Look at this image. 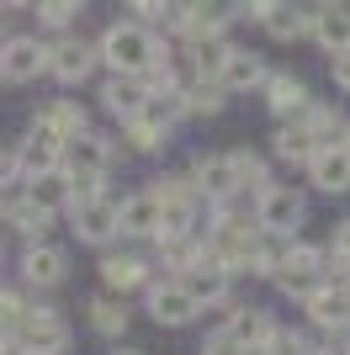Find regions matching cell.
I'll use <instances>...</instances> for the list:
<instances>
[{"label": "cell", "mask_w": 350, "mask_h": 355, "mask_svg": "<svg viewBox=\"0 0 350 355\" xmlns=\"http://www.w3.org/2000/svg\"><path fill=\"white\" fill-rule=\"evenodd\" d=\"M96 59L106 64L112 74H133V80H149L154 69L175 59V43L160 37V32L138 27V21H112L101 32V43H96Z\"/></svg>", "instance_id": "1"}, {"label": "cell", "mask_w": 350, "mask_h": 355, "mask_svg": "<svg viewBox=\"0 0 350 355\" xmlns=\"http://www.w3.org/2000/svg\"><path fill=\"white\" fill-rule=\"evenodd\" d=\"M181 122H186V96H149L138 122L122 128V148H128V154H160Z\"/></svg>", "instance_id": "2"}, {"label": "cell", "mask_w": 350, "mask_h": 355, "mask_svg": "<svg viewBox=\"0 0 350 355\" xmlns=\"http://www.w3.org/2000/svg\"><path fill=\"white\" fill-rule=\"evenodd\" d=\"M249 218H255V228H260L265 239H281V244H292V239H297V228L308 223V196L297 191V186H281V180H271V186L255 196Z\"/></svg>", "instance_id": "3"}, {"label": "cell", "mask_w": 350, "mask_h": 355, "mask_svg": "<svg viewBox=\"0 0 350 355\" xmlns=\"http://www.w3.org/2000/svg\"><path fill=\"white\" fill-rule=\"evenodd\" d=\"M271 282H276L281 297H292V302H308V297H313L324 282H329V254L313 250V244H297V239H292L287 250H281L276 270H271Z\"/></svg>", "instance_id": "4"}, {"label": "cell", "mask_w": 350, "mask_h": 355, "mask_svg": "<svg viewBox=\"0 0 350 355\" xmlns=\"http://www.w3.org/2000/svg\"><path fill=\"white\" fill-rule=\"evenodd\" d=\"M149 191H154V202H160V212H165L160 234H197V207H202V196H197L191 175H160V180H149Z\"/></svg>", "instance_id": "5"}, {"label": "cell", "mask_w": 350, "mask_h": 355, "mask_svg": "<svg viewBox=\"0 0 350 355\" xmlns=\"http://www.w3.org/2000/svg\"><path fill=\"white\" fill-rule=\"evenodd\" d=\"M58 154H64V144H58L53 133H48L43 122L32 117V128H27V138L11 148V164H16V180L27 186V180H48V175H58Z\"/></svg>", "instance_id": "6"}, {"label": "cell", "mask_w": 350, "mask_h": 355, "mask_svg": "<svg viewBox=\"0 0 350 355\" xmlns=\"http://www.w3.org/2000/svg\"><path fill=\"white\" fill-rule=\"evenodd\" d=\"M117 202H122V196H112V191L90 196V202H74V207L64 212L69 228H74V239L90 244V250H106V244L117 239Z\"/></svg>", "instance_id": "7"}, {"label": "cell", "mask_w": 350, "mask_h": 355, "mask_svg": "<svg viewBox=\"0 0 350 355\" xmlns=\"http://www.w3.org/2000/svg\"><path fill=\"white\" fill-rule=\"evenodd\" d=\"M11 340L22 355H64L69 350V324L53 308H27V318H22V329Z\"/></svg>", "instance_id": "8"}, {"label": "cell", "mask_w": 350, "mask_h": 355, "mask_svg": "<svg viewBox=\"0 0 350 355\" xmlns=\"http://www.w3.org/2000/svg\"><path fill=\"white\" fill-rule=\"evenodd\" d=\"M38 74H48V43L43 37H0V80L6 85H32Z\"/></svg>", "instance_id": "9"}, {"label": "cell", "mask_w": 350, "mask_h": 355, "mask_svg": "<svg viewBox=\"0 0 350 355\" xmlns=\"http://www.w3.org/2000/svg\"><path fill=\"white\" fill-rule=\"evenodd\" d=\"M160 228H165V212H160V202H154V191H128L122 202H117V234L122 239H133V244H154L160 239Z\"/></svg>", "instance_id": "10"}, {"label": "cell", "mask_w": 350, "mask_h": 355, "mask_svg": "<svg viewBox=\"0 0 350 355\" xmlns=\"http://www.w3.org/2000/svg\"><path fill=\"white\" fill-rule=\"evenodd\" d=\"M48 74H53L58 85H85L90 74H96V43L85 37H53L48 43Z\"/></svg>", "instance_id": "11"}, {"label": "cell", "mask_w": 350, "mask_h": 355, "mask_svg": "<svg viewBox=\"0 0 350 355\" xmlns=\"http://www.w3.org/2000/svg\"><path fill=\"white\" fill-rule=\"evenodd\" d=\"M303 318H308V329H319V334H350V292L340 282H324L319 292L303 302Z\"/></svg>", "instance_id": "12"}, {"label": "cell", "mask_w": 350, "mask_h": 355, "mask_svg": "<svg viewBox=\"0 0 350 355\" xmlns=\"http://www.w3.org/2000/svg\"><path fill=\"white\" fill-rule=\"evenodd\" d=\"M308 37H313V43H319L329 59L350 53V6H345V0L313 6V11H308Z\"/></svg>", "instance_id": "13"}, {"label": "cell", "mask_w": 350, "mask_h": 355, "mask_svg": "<svg viewBox=\"0 0 350 355\" xmlns=\"http://www.w3.org/2000/svg\"><path fill=\"white\" fill-rule=\"evenodd\" d=\"M22 282L38 286V292H48V286H64V276H69V254L58 250V244H48V239H38V244H27L22 250Z\"/></svg>", "instance_id": "14"}, {"label": "cell", "mask_w": 350, "mask_h": 355, "mask_svg": "<svg viewBox=\"0 0 350 355\" xmlns=\"http://www.w3.org/2000/svg\"><path fill=\"white\" fill-rule=\"evenodd\" d=\"M144 313H149L160 329H186L191 318H197V302H191V297L181 292V282L170 276V282H154V286L144 292Z\"/></svg>", "instance_id": "15"}, {"label": "cell", "mask_w": 350, "mask_h": 355, "mask_svg": "<svg viewBox=\"0 0 350 355\" xmlns=\"http://www.w3.org/2000/svg\"><path fill=\"white\" fill-rule=\"evenodd\" d=\"M223 59H228V37H186L175 64L186 74V85H197V80H212V85H218Z\"/></svg>", "instance_id": "16"}, {"label": "cell", "mask_w": 350, "mask_h": 355, "mask_svg": "<svg viewBox=\"0 0 350 355\" xmlns=\"http://www.w3.org/2000/svg\"><path fill=\"white\" fill-rule=\"evenodd\" d=\"M223 329H228L239 345H271L281 334V324L255 302H223Z\"/></svg>", "instance_id": "17"}, {"label": "cell", "mask_w": 350, "mask_h": 355, "mask_svg": "<svg viewBox=\"0 0 350 355\" xmlns=\"http://www.w3.org/2000/svg\"><path fill=\"white\" fill-rule=\"evenodd\" d=\"M186 175H191V186H197V196H202V202H212V207L239 196V180H233L228 154H202V159L191 164Z\"/></svg>", "instance_id": "18"}, {"label": "cell", "mask_w": 350, "mask_h": 355, "mask_svg": "<svg viewBox=\"0 0 350 355\" xmlns=\"http://www.w3.org/2000/svg\"><path fill=\"white\" fill-rule=\"evenodd\" d=\"M265 80H271V69H265V59L255 53V48H228L223 74H218L223 96H249V90H265Z\"/></svg>", "instance_id": "19"}, {"label": "cell", "mask_w": 350, "mask_h": 355, "mask_svg": "<svg viewBox=\"0 0 350 355\" xmlns=\"http://www.w3.org/2000/svg\"><path fill=\"white\" fill-rule=\"evenodd\" d=\"M154 276V266H149L138 250H101V282L112 286V292H138V286H154L149 282Z\"/></svg>", "instance_id": "20"}, {"label": "cell", "mask_w": 350, "mask_h": 355, "mask_svg": "<svg viewBox=\"0 0 350 355\" xmlns=\"http://www.w3.org/2000/svg\"><path fill=\"white\" fill-rule=\"evenodd\" d=\"M154 260H160L165 270H175V276H186V270H197L202 260H212L207 254V234L197 228V234H160L154 239Z\"/></svg>", "instance_id": "21"}, {"label": "cell", "mask_w": 350, "mask_h": 355, "mask_svg": "<svg viewBox=\"0 0 350 355\" xmlns=\"http://www.w3.org/2000/svg\"><path fill=\"white\" fill-rule=\"evenodd\" d=\"M101 106L128 128V122H138V112L149 106V85H144V80H133V74H106V80H101Z\"/></svg>", "instance_id": "22"}, {"label": "cell", "mask_w": 350, "mask_h": 355, "mask_svg": "<svg viewBox=\"0 0 350 355\" xmlns=\"http://www.w3.org/2000/svg\"><path fill=\"white\" fill-rule=\"evenodd\" d=\"M175 282H181V292H186L191 302H197V313H207V308H223V302H228V292H233V282L223 276L218 266H212V260H202L197 270L175 276Z\"/></svg>", "instance_id": "23"}, {"label": "cell", "mask_w": 350, "mask_h": 355, "mask_svg": "<svg viewBox=\"0 0 350 355\" xmlns=\"http://www.w3.org/2000/svg\"><path fill=\"white\" fill-rule=\"evenodd\" d=\"M308 101H313V90H308L303 74H292V69H271V80H265V106H271L281 122H292Z\"/></svg>", "instance_id": "24"}, {"label": "cell", "mask_w": 350, "mask_h": 355, "mask_svg": "<svg viewBox=\"0 0 350 355\" xmlns=\"http://www.w3.org/2000/svg\"><path fill=\"white\" fill-rule=\"evenodd\" d=\"M38 122H43V128L58 138V144H74V138L96 133V128H90V117H85V106H80V101H69V96L48 101L43 112H38Z\"/></svg>", "instance_id": "25"}, {"label": "cell", "mask_w": 350, "mask_h": 355, "mask_svg": "<svg viewBox=\"0 0 350 355\" xmlns=\"http://www.w3.org/2000/svg\"><path fill=\"white\" fill-rule=\"evenodd\" d=\"M319 148H329V144H319V138L308 133V128H297V122H276V133H271V154H276L281 164H313L319 159Z\"/></svg>", "instance_id": "26"}, {"label": "cell", "mask_w": 350, "mask_h": 355, "mask_svg": "<svg viewBox=\"0 0 350 355\" xmlns=\"http://www.w3.org/2000/svg\"><path fill=\"white\" fill-rule=\"evenodd\" d=\"M308 180H313L319 191H329V196L350 191V154H345V148H340V144L319 148V159L308 164Z\"/></svg>", "instance_id": "27"}, {"label": "cell", "mask_w": 350, "mask_h": 355, "mask_svg": "<svg viewBox=\"0 0 350 355\" xmlns=\"http://www.w3.org/2000/svg\"><path fill=\"white\" fill-rule=\"evenodd\" d=\"M265 37L271 43H297V37H308V6H292V0H271L265 6Z\"/></svg>", "instance_id": "28"}, {"label": "cell", "mask_w": 350, "mask_h": 355, "mask_svg": "<svg viewBox=\"0 0 350 355\" xmlns=\"http://www.w3.org/2000/svg\"><path fill=\"white\" fill-rule=\"evenodd\" d=\"M85 318H90V329H96L101 340H122V334L133 329V308L122 302V297H90Z\"/></svg>", "instance_id": "29"}, {"label": "cell", "mask_w": 350, "mask_h": 355, "mask_svg": "<svg viewBox=\"0 0 350 355\" xmlns=\"http://www.w3.org/2000/svg\"><path fill=\"white\" fill-rule=\"evenodd\" d=\"M228 164H233V180H239V196H249V202L271 186V164L255 148H228Z\"/></svg>", "instance_id": "30"}, {"label": "cell", "mask_w": 350, "mask_h": 355, "mask_svg": "<svg viewBox=\"0 0 350 355\" xmlns=\"http://www.w3.org/2000/svg\"><path fill=\"white\" fill-rule=\"evenodd\" d=\"M16 196H22L27 207H38L43 218H58V212H69V191H64V180H58V175H48V180H27V186H22Z\"/></svg>", "instance_id": "31"}, {"label": "cell", "mask_w": 350, "mask_h": 355, "mask_svg": "<svg viewBox=\"0 0 350 355\" xmlns=\"http://www.w3.org/2000/svg\"><path fill=\"white\" fill-rule=\"evenodd\" d=\"M223 106H228L223 85H212V80H197V85H186V117H218Z\"/></svg>", "instance_id": "32"}, {"label": "cell", "mask_w": 350, "mask_h": 355, "mask_svg": "<svg viewBox=\"0 0 350 355\" xmlns=\"http://www.w3.org/2000/svg\"><path fill=\"white\" fill-rule=\"evenodd\" d=\"M85 11L80 0H43V6H32V16L43 21V27H53V32H64L69 37V27H74V16Z\"/></svg>", "instance_id": "33"}, {"label": "cell", "mask_w": 350, "mask_h": 355, "mask_svg": "<svg viewBox=\"0 0 350 355\" xmlns=\"http://www.w3.org/2000/svg\"><path fill=\"white\" fill-rule=\"evenodd\" d=\"M202 355H244V345H239V340H233V334H228V329H212V334H207V340H202Z\"/></svg>", "instance_id": "34"}, {"label": "cell", "mask_w": 350, "mask_h": 355, "mask_svg": "<svg viewBox=\"0 0 350 355\" xmlns=\"http://www.w3.org/2000/svg\"><path fill=\"white\" fill-rule=\"evenodd\" d=\"M228 11L239 16V21H249V27H260V21H265V6H260V0H244V6H228Z\"/></svg>", "instance_id": "35"}, {"label": "cell", "mask_w": 350, "mask_h": 355, "mask_svg": "<svg viewBox=\"0 0 350 355\" xmlns=\"http://www.w3.org/2000/svg\"><path fill=\"white\" fill-rule=\"evenodd\" d=\"M329 74H335V85L350 96V53H340V59H329Z\"/></svg>", "instance_id": "36"}, {"label": "cell", "mask_w": 350, "mask_h": 355, "mask_svg": "<svg viewBox=\"0 0 350 355\" xmlns=\"http://www.w3.org/2000/svg\"><path fill=\"white\" fill-rule=\"evenodd\" d=\"M244 355H276L271 345H244Z\"/></svg>", "instance_id": "37"}, {"label": "cell", "mask_w": 350, "mask_h": 355, "mask_svg": "<svg viewBox=\"0 0 350 355\" xmlns=\"http://www.w3.org/2000/svg\"><path fill=\"white\" fill-rule=\"evenodd\" d=\"M340 148H345V154H350V122H345V133H340Z\"/></svg>", "instance_id": "38"}, {"label": "cell", "mask_w": 350, "mask_h": 355, "mask_svg": "<svg viewBox=\"0 0 350 355\" xmlns=\"http://www.w3.org/2000/svg\"><path fill=\"white\" fill-rule=\"evenodd\" d=\"M112 355H144V350H128V345H117V350Z\"/></svg>", "instance_id": "39"}, {"label": "cell", "mask_w": 350, "mask_h": 355, "mask_svg": "<svg viewBox=\"0 0 350 355\" xmlns=\"http://www.w3.org/2000/svg\"><path fill=\"white\" fill-rule=\"evenodd\" d=\"M340 286H345V292H350V270H345V276H340Z\"/></svg>", "instance_id": "40"}, {"label": "cell", "mask_w": 350, "mask_h": 355, "mask_svg": "<svg viewBox=\"0 0 350 355\" xmlns=\"http://www.w3.org/2000/svg\"><path fill=\"white\" fill-rule=\"evenodd\" d=\"M0 16H6V6H0Z\"/></svg>", "instance_id": "41"}, {"label": "cell", "mask_w": 350, "mask_h": 355, "mask_svg": "<svg viewBox=\"0 0 350 355\" xmlns=\"http://www.w3.org/2000/svg\"><path fill=\"white\" fill-rule=\"evenodd\" d=\"M0 154H6V144H0Z\"/></svg>", "instance_id": "42"}]
</instances>
